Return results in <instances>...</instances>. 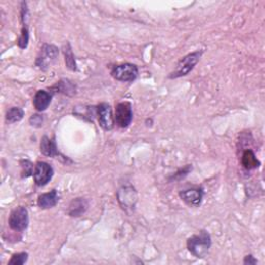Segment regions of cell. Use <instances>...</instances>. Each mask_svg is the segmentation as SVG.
<instances>
[{
    "mask_svg": "<svg viewBox=\"0 0 265 265\" xmlns=\"http://www.w3.org/2000/svg\"><path fill=\"white\" fill-rule=\"evenodd\" d=\"M59 201V195L56 190H52L49 193H44L38 198V205L42 209L54 207Z\"/></svg>",
    "mask_w": 265,
    "mask_h": 265,
    "instance_id": "11",
    "label": "cell"
},
{
    "mask_svg": "<svg viewBox=\"0 0 265 265\" xmlns=\"http://www.w3.org/2000/svg\"><path fill=\"white\" fill-rule=\"evenodd\" d=\"M243 263L245 265H253V264H257L258 263V260L253 256V255H248L244 257V260H243Z\"/></svg>",
    "mask_w": 265,
    "mask_h": 265,
    "instance_id": "23",
    "label": "cell"
},
{
    "mask_svg": "<svg viewBox=\"0 0 265 265\" xmlns=\"http://www.w3.org/2000/svg\"><path fill=\"white\" fill-rule=\"evenodd\" d=\"M29 224L28 210L24 206H18L12 210L9 218V226L16 232H23Z\"/></svg>",
    "mask_w": 265,
    "mask_h": 265,
    "instance_id": "4",
    "label": "cell"
},
{
    "mask_svg": "<svg viewBox=\"0 0 265 265\" xmlns=\"http://www.w3.org/2000/svg\"><path fill=\"white\" fill-rule=\"evenodd\" d=\"M204 191L202 188H190L180 192L181 199L190 206H199L203 199Z\"/></svg>",
    "mask_w": 265,
    "mask_h": 265,
    "instance_id": "9",
    "label": "cell"
},
{
    "mask_svg": "<svg viewBox=\"0 0 265 265\" xmlns=\"http://www.w3.org/2000/svg\"><path fill=\"white\" fill-rule=\"evenodd\" d=\"M29 123L32 127L35 128H41L43 126V116L39 115V114H33L30 118H29Z\"/></svg>",
    "mask_w": 265,
    "mask_h": 265,
    "instance_id": "22",
    "label": "cell"
},
{
    "mask_svg": "<svg viewBox=\"0 0 265 265\" xmlns=\"http://www.w3.org/2000/svg\"><path fill=\"white\" fill-rule=\"evenodd\" d=\"M52 94L46 91H39L33 97V106L35 110L40 112L45 111L51 104L52 101Z\"/></svg>",
    "mask_w": 265,
    "mask_h": 265,
    "instance_id": "13",
    "label": "cell"
},
{
    "mask_svg": "<svg viewBox=\"0 0 265 265\" xmlns=\"http://www.w3.org/2000/svg\"><path fill=\"white\" fill-rule=\"evenodd\" d=\"M97 115L99 123L105 131H111L114 127V118L112 115L111 106L107 103H101L97 106Z\"/></svg>",
    "mask_w": 265,
    "mask_h": 265,
    "instance_id": "8",
    "label": "cell"
},
{
    "mask_svg": "<svg viewBox=\"0 0 265 265\" xmlns=\"http://www.w3.org/2000/svg\"><path fill=\"white\" fill-rule=\"evenodd\" d=\"M21 167H22V178H28V176L33 174L34 167L29 161H22Z\"/></svg>",
    "mask_w": 265,
    "mask_h": 265,
    "instance_id": "21",
    "label": "cell"
},
{
    "mask_svg": "<svg viewBox=\"0 0 265 265\" xmlns=\"http://www.w3.org/2000/svg\"><path fill=\"white\" fill-rule=\"evenodd\" d=\"M41 153L44 154L45 156H50V157H56L60 153L57 149V145L54 139H50L48 136H44L41 140Z\"/></svg>",
    "mask_w": 265,
    "mask_h": 265,
    "instance_id": "14",
    "label": "cell"
},
{
    "mask_svg": "<svg viewBox=\"0 0 265 265\" xmlns=\"http://www.w3.org/2000/svg\"><path fill=\"white\" fill-rule=\"evenodd\" d=\"M203 54V51H195L193 53H190V54L186 55L176 66V68L174 69V72L170 74L169 78L170 79H178V78H182L185 77L187 75H189L193 68L195 67V65L199 62L201 56Z\"/></svg>",
    "mask_w": 265,
    "mask_h": 265,
    "instance_id": "2",
    "label": "cell"
},
{
    "mask_svg": "<svg viewBox=\"0 0 265 265\" xmlns=\"http://www.w3.org/2000/svg\"><path fill=\"white\" fill-rule=\"evenodd\" d=\"M54 170L46 162H38L34 166L33 180L38 187H44L52 180Z\"/></svg>",
    "mask_w": 265,
    "mask_h": 265,
    "instance_id": "7",
    "label": "cell"
},
{
    "mask_svg": "<svg viewBox=\"0 0 265 265\" xmlns=\"http://www.w3.org/2000/svg\"><path fill=\"white\" fill-rule=\"evenodd\" d=\"M55 87H57V91H59L60 93H63V94H68V92H73L75 91L74 88V85L70 83L69 81H60Z\"/></svg>",
    "mask_w": 265,
    "mask_h": 265,
    "instance_id": "20",
    "label": "cell"
},
{
    "mask_svg": "<svg viewBox=\"0 0 265 265\" xmlns=\"http://www.w3.org/2000/svg\"><path fill=\"white\" fill-rule=\"evenodd\" d=\"M241 165L245 170L251 171L259 168L261 163L252 149H246L241 155Z\"/></svg>",
    "mask_w": 265,
    "mask_h": 265,
    "instance_id": "15",
    "label": "cell"
},
{
    "mask_svg": "<svg viewBox=\"0 0 265 265\" xmlns=\"http://www.w3.org/2000/svg\"><path fill=\"white\" fill-rule=\"evenodd\" d=\"M133 120V108L132 104L129 102H121L116 105L114 121L116 125L121 128H128Z\"/></svg>",
    "mask_w": 265,
    "mask_h": 265,
    "instance_id": "6",
    "label": "cell"
},
{
    "mask_svg": "<svg viewBox=\"0 0 265 265\" xmlns=\"http://www.w3.org/2000/svg\"><path fill=\"white\" fill-rule=\"evenodd\" d=\"M211 245L210 235L205 231L201 230L198 234H195L188 238L187 248L188 251L198 259H203L207 256Z\"/></svg>",
    "mask_w": 265,
    "mask_h": 265,
    "instance_id": "1",
    "label": "cell"
},
{
    "mask_svg": "<svg viewBox=\"0 0 265 265\" xmlns=\"http://www.w3.org/2000/svg\"><path fill=\"white\" fill-rule=\"evenodd\" d=\"M192 171V165H187L185 166L184 168H181L178 172H175L171 178H170V181H182L184 180L186 176Z\"/></svg>",
    "mask_w": 265,
    "mask_h": 265,
    "instance_id": "19",
    "label": "cell"
},
{
    "mask_svg": "<svg viewBox=\"0 0 265 265\" xmlns=\"http://www.w3.org/2000/svg\"><path fill=\"white\" fill-rule=\"evenodd\" d=\"M88 206H90V204H88V201L85 198H76L70 202L67 214L69 217L79 218L86 213Z\"/></svg>",
    "mask_w": 265,
    "mask_h": 265,
    "instance_id": "12",
    "label": "cell"
},
{
    "mask_svg": "<svg viewBox=\"0 0 265 265\" xmlns=\"http://www.w3.org/2000/svg\"><path fill=\"white\" fill-rule=\"evenodd\" d=\"M139 70L137 65L132 63H123L116 65L111 70V76L120 82H133L137 79Z\"/></svg>",
    "mask_w": 265,
    "mask_h": 265,
    "instance_id": "5",
    "label": "cell"
},
{
    "mask_svg": "<svg viewBox=\"0 0 265 265\" xmlns=\"http://www.w3.org/2000/svg\"><path fill=\"white\" fill-rule=\"evenodd\" d=\"M59 50L54 45L44 44L41 48V51L35 60V65H37L42 70H47L51 65L54 63L58 57Z\"/></svg>",
    "mask_w": 265,
    "mask_h": 265,
    "instance_id": "3",
    "label": "cell"
},
{
    "mask_svg": "<svg viewBox=\"0 0 265 265\" xmlns=\"http://www.w3.org/2000/svg\"><path fill=\"white\" fill-rule=\"evenodd\" d=\"M63 53H64V56H65V63H66L67 68H69L70 70H77V64H76L75 56L73 54L72 48H70V45L68 43L64 46Z\"/></svg>",
    "mask_w": 265,
    "mask_h": 265,
    "instance_id": "16",
    "label": "cell"
},
{
    "mask_svg": "<svg viewBox=\"0 0 265 265\" xmlns=\"http://www.w3.org/2000/svg\"><path fill=\"white\" fill-rule=\"evenodd\" d=\"M27 16L28 11L26 7V3H22V9H21V22H22V29L21 34L19 39L17 41L18 46L21 49H26L29 42V30L27 27Z\"/></svg>",
    "mask_w": 265,
    "mask_h": 265,
    "instance_id": "10",
    "label": "cell"
},
{
    "mask_svg": "<svg viewBox=\"0 0 265 265\" xmlns=\"http://www.w3.org/2000/svg\"><path fill=\"white\" fill-rule=\"evenodd\" d=\"M24 116V111L19 108V107H12L11 109L8 110L7 115H6V119L9 123H14V122H18L20 121Z\"/></svg>",
    "mask_w": 265,
    "mask_h": 265,
    "instance_id": "17",
    "label": "cell"
},
{
    "mask_svg": "<svg viewBox=\"0 0 265 265\" xmlns=\"http://www.w3.org/2000/svg\"><path fill=\"white\" fill-rule=\"evenodd\" d=\"M28 260V254L27 253H18L12 256L11 260L9 261L10 265H23Z\"/></svg>",
    "mask_w": 265,
    "mask_h": 265,
    "instance_id": "18",
    "label": "cell"
}]
</instances>
